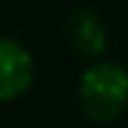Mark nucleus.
<instances>
[{
    "mask_svg": "<svg viewBox=\"0 0 128 128\" xmlns=\"http://www.w3.org/2000/svg\"><path fill=\"white\" fill-rule=\"evenodd\" d=\"M78 100L92 120H115L128 104V71L118 63H94L81 76Z\"/></svg>",
    "mask_w": 128,
    "mask_h": 128,
    "instance_id": "f257e3e1",
    "label": "nucleus"
},
{
    "mask_svg": "<svg viewBox=\"0 0 128 128\" xmlns=\"http://www.w3.org/2000/svg\"><path fill=\"white\" fill-rule=\"evenodd\" d=\"M34 81V58L16 39L0 37V102L18 100Z\"/></svg>",
    "mask_w": 128,
    "mask_h": 128,
    "instance_id": "f03ea898",
    "label": "nucleus"
},
{
    "mask_svg": "<svg viewBox=\"0 0 128 128\" xmlns=\"http://www.w3.org/2000/svg\"><path fill=\"white\" fill-rule=\"evenodd\" d=\"M68 37L81 55L97 58L107 47V29L92 10H78L68 21Z\"/></svg>",
    "mask_w": 128,
    "mask_h": 128,
    "instance_id": "7ed1b4c3",
    "label": "nucleus"
}]
</instances>
